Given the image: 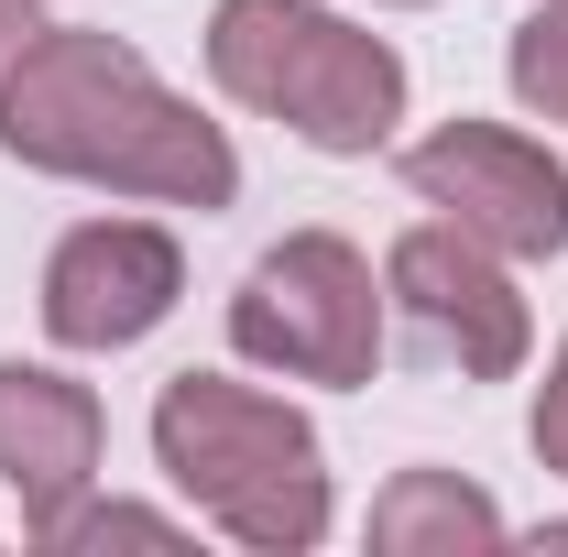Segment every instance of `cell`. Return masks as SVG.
<instances>
[{
  "label": "cell",
  "instance_id": "obj_1",
  "mask_svg": "<svg viewBox=\"0 0 568 557\" xmlns=\"http://www.w3.org/2000/svg\"><path fill=\"white\" fill-rule=\"evenodd\" d=\"M0 153L67 186H121L164 209H230L241 153L219 121H197L164 77L99 22H44V44L0 77Z\"/></svg>",
  "mask_w": 568,
  "mask_h": 557
},
{
  "label": "cell",
  "instance_id": "obj_2",
  "mask_svg": "<svg viewBox=\"0 0 568 557\" xmlns=\"http://www.w3.org/2000/svg\"><path fill=\"white\" fill-rule=\"evenodd\" d=\"M153 459L219 536H241L263 557H295L328 536L317 426L274 394H252V383H230V372H175L153 394Z\"/></svg>",
  "mask_w": 568,
  "mask_h": 557
},
{
  "label": "cell",
  "instance_id": "obj_3",
  "mask_svg": "<svg viewBox=\"0 0 568 557\" xmlns=\"http://www.w3.org/2000/svg\"><path fill=\"white\" fill-rule=\"evenodd\" d=\"M209 77L317 153H372L405 121V55L339 11H317V0H219Z\"/></svg>",
  "mask_w": 568,
  "mask_h": 557
},
{
  "label": "cell",
  "instance_id": "obj_4",
  "mask_svg": "<svg viewBox=\"0 0 568 557\" xmlns=\"http://www.w3.org/2000/svg\"><path fill=\"white\" fill-rule=\"evenodd\" d=\"M230 350L284 383H372L383 361V284L339 230H284L230 295Z\"/></svg>",
  "mask_w": 568,
  "mask_h": 557
},
{
  "label": "cell",
  "instance_id": "obj_5",
  "mask_svg": "<svg viewBox=\"0 0 568 557\" xmlns=\"http://www.w3.org/2000/svg\"><path fill=\"white\" fill-rule=\"evenodd\" d=\"M383 306H394L405 340H416L437 372H459V383H514L525 350H536V317H525L514 274H503V252L470 241L459 219H426V230H405V241L383 252Z\"/></svg>",
  "mask_w": 568,
  "mask_h": 557
},
{
  "label": "cell",
  "instance_id": "obj_6",
  "mask_svg": "<svg viewBox=\"0 0 568 557\" xmlns=\"http://www.w3.org/2000/svg\"><path fill=\"white\" fill-rule=\"evenodd\" d=\"M405 186L437 219H459L470 241H493L503 263H558L568 252V164L547 142L503 132V121H437L405 153Z\"/></svg>",
  "mask_w": 568,
  "mask_h": 557
},
{
  "label": "cell",
  "instance_id": "obj_7",
  "mask_svg": "<svg viewBox=\"0 0 568 557\" xmlns=\"http://www.w3.org/2000/svg\"><path fill=\"white\" fill-rule=\"evenodd\" d=\"M186 295V252L153 219H88L44 263V340L55 350H132L175 317Z\"/></svg>",
  "mask_w": 568,
  "mask_h": 557
},
{
  "label": "cell",
  "instance_id": "obj_8",
  "mask_svg": "<svg viewBox=\"0 0 568 557\" xmlns=\"http://www.w3.org/2000/svg\"><path fill=\"white\" fill-rule=\"evenodd\" d=\"M99 394L44 372V361H0V492L22 503V536H44L67 503H88L99 482Z\"/></svg>",
  "mask_w": 568,
  "mask_h": 557
},
{
  "label": "cell",
  "instance_id": "obj_9",
  "mask_svg": "<svg viewBox=\"0 0 568 557\" xmlns=\"http://www.w3.org/2000/svg\"><path fill=\"white\" fill-rule=\"evenodd\" d=\"M372 547L383 557H481L503 547V503L459 470H394L372 492Z\"/></svg>",
  "mask_w": 568,
  "mask_h": 557
},
{
  "label": "cell",
  "instance_id": "obj_10",
  "mask_svg": "<svg viewBox=\"0 0 568 557\" xmlns=\"http://www.w3.org/2000/svg\"><path fill=\"white\" fill-rule=\"evenodd\" d=\"M33 547H44V557H88V547H186V525H175V514H142V503H67Z\"/></svg>",
  "mask_w": 568,
  "mask_h": 557
},
{
  "label": "cell",
  "instance_id": "obj_11",
  "mask_svg": "<svg viewBox=\"0 0 568 557\" xmlns=\"http://www.w3.org/2000/svg\"><path fill=\"white\" fill-rule=\"evenodd\" d=\"M514 99L536 110V121H568V0H547V11H525L514 22Z\"/></svg>",
  "mask_w": 568,
  "mask_h": 557
},
{
  "label": "cell",
  "instance_id": "obj_12",
  "mask_svg": "<svg viewBox=\"0 0 568 557\" xmlns=\"http://www.w3.org/2000/svg\"><path fill=\"white\" fill-rule=\"evenodd\" d=\"M525 437H536V459L568 482V340H558V361H547V383H536V426H525Z\"/></svg>",
  "mask_w": 568,
  "mask_h": 557
},
{
  "label": "cell",
  "instance_id": "obj_13",
  "mask_svg": "<svg viewBox=\"0 0 568 557\" xmlns=\"http://www.w3.org/2000/svg\"><path fill=\"white\" fill-rule=\"evenodd\" d=\"M33 44H44V0H0V77L22 67Z\"/></svg>",
  "mask_w": 568,
  "mask_h": 557
},
{
  "label": "cell",
  "instance_id": "obj_14",
  "mask_svg": "<svg viewBox=\"0 0 568 557\" xmlns=\"http://www.w3.org/2000/svg\"><path fill=\"white\" fill-rule=\"evenodd\" d=\"M383 11H426V0H383Z\"/></svg>",
  "mask_w": 568,
  "mask_h": 557
}]
</instances>
